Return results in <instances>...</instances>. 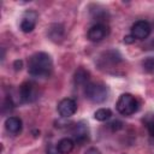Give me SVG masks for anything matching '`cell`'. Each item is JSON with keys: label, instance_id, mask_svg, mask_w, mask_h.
Returning a JSON list of instances; mask_svg holds the SVG:
<instances>
[{"label": "cell", "instance_id": "obj_3", "mask_svg": "<svg viewBox=\"0 0 154 154\" xmlns=\"http://www.w3.org/2000/svg\"><path fill=\"white\" fill-rule=\"evenodd\" d=\"M116 107L122 116H131L138 111V101L134 95L125 93L119 96Z\"/></svg>", "mask_w": 154, "mask_h": 154}, {"label": "cell", "instance_id": "obj_16", "mask_svg": "<svg viewBox=\"0 0 154 154\" xmlns=\"http://www.w3.org/2000/svg\"><path fill=\"white\" fill-rule=\"evenodd\" d=\"M108 125H109V128H111L113 131H118V130H120V129L123 128V123H122L120 120H113V122L109 123Z\"/></svg>", "mask_w": 154, "mask_h": 154}, {"label": "cell", "instance_id": "obj_2", "mask_svg": "<svg viewBox=\"0 0 154 154\" xmlns=\"http://www.w3.org/2000/svg\"><path fill=\"white\" fill-rule=\"evenodd\" d=\"M85 97L94 102V103H101L107 100L108 97V88L99 82H91L88 83L84 88Z\"/></svg>", "mask_w": 154, "mask_h": 154}, {"label": "cell", "instance_id": "obj_8", "mask_svg": "<svg viewBox=\"0 0 154 154\" xmlns=\"http://www.w3.org/2000/svg\"><path fill=\"white\" fill-rule=\"evenodd\" d=\"M109 34V29L106 24L103 23H96L94 24L89 30H88V38L91 41V42H99L101 40H103L107 35Z\"/></svg>", "mask_w": 154, "mask_h": 154}, {"label": "cell", "instance_id": "obj_9", "mask_svg": "<svg viewBox=\"0 0 154 154\" xmlns=\"http://www.w3.org/2000/svg\"><path fill=\"white\" fill-rule=\"evenodd\" d=\"M37 18H38V14H37L36 11L28 10L23 14V18H22V22H20V29H22V31L23 32H31L35 29Z\"/></svg>", "mask_w": 154, "mask_h": 154}, {"label": "cell", "instance_id": "obj_14", "mask_svg": "<svg viewBox=\"0 0 154 154\" xmlns=\"http://www.w3.org/2000/svg\"><path fill=\"white\" fill-rule=\"evenodd\" d=\"M142 66H143V70L146 72L153 73L154 72V58H147L146 60H143Z\"/></svg>", "mask_w": 154, "mask_h": 154}, {"label": "cell", "instance_id": "obj_10", "mask_svg": "<svg viewBox=\"0 0 154 154\" xmlns=\"http://www.w3.org/2000/svg\"><path fill=\"white\" fill-rule=\"evenodd\" d=\"M5 128L6 130L12 134V135H18L20 131H22V128H23V124H22V120L18 118V117H8L6 120H5Z\"/></svg>", "mask_w": 154, "mask_h": 154}, {"label": "cell", "instance_id": "obj_21", "mask_svg": "<svg viewBox=\"0 0 154 154\" xmlns=\"http://www.w3.org/2000/svg\"><path fill=\"white\" fill-rule=\"evenodd\" d=\"M146 48H147V49H154V37L146 45Z\"/></svg>", "mask_w": 154, "mask_h": 154}, {"label": "cell", "instance_id": "obj_11", "mask_svg": "<svg viewBox=\"0 0 154 154\" xmlns=\"http://www.w3.org/2000/svg\"><path fill=\"white\" fill-rule=\"evenodd\" d=\"M90 77V73L88 70H85L84 67H78L76 71H75V75H73V82L76 85H87L88 83V79Z\"/></svg>", "mask_w": 154, "mask_h": 154}, {"label": "cell", "instance_id": "obj_19", "mask_svg": "<svg viewBox=\"0 0 154 154\" xmlns=\"http://www.w3.org/2000/svg\"><path fill=\"white\" fill-rule=\"evenodd\" d=\"M135 40H136V38H135L131 34H130V35H126V36L124 37V42H125V43H128V45L134 43V42H135Z\"/></svg>", "mask_w": 154, "mask_h": 154}, {"label": "cell", "instance_id": "obj_17", "mask_svg": "<svg viewBox=\"0 0 154 154\" xmlns=\"http://www.w3.org/2000/svg\"><path fill=\"white\" fill-rule=\"evenodd\" d=\"M46 154H59L57 146H54V144H48V146H47V149H46Z\"/></svg>", "mask_w": 154, "mask_h": 154}, {"label": "cell", "instance_id": "obj_6", "mask_svg": "<svg viewBox=\"0 0 154 154\" xmlns=\"http://www.w3.org/2000/svg\"><path fill=\"white\" fill-rule=\"evenodd\" d=\"M72 137L75 143L77 144H84L85 142L89 141V128L88 124L84 122H79L76 125H73L72 129Z\"/></svg>", "mask_w": 154, "mask_h": 154}, {"label": "cell", "instance_id": "obj_15", "mask_svg": "<svg viewBox=\"0 0 154 154\" xmlns=\"http://www.w3.org/2000/svg\"><path fill=\"white\" fill-rule=\"evenodd\" d=\"M150 117V116H149ZM146 125L148 129V132L152 137H154V117H150V119H146Z\"/></svg>", "mask_w": 154, "mask_h": 154}, {"label": "cell", "instance_id": "obj_4", "mask_svg": "<svg viewBox=\"0 0 154 154\" xmlns=\"http://www.w3.org/2000/svg\"><path fill=\"white\" fill-rule=\"evenodd\" d=\"M19 97L22 102L31 103L38 99V89L37 85L32 82H24L19 87Z\"/></svg>", "mask_w": 154, "mask_h": 154}, {"label": "cell", "instance_id": "obj_12", "mask_svg": "<svg viewBox=\"0 0 154 154\" xmlns=\"http://www.w3.org/2000/svg\"><path fill=\"white\" fill-rule=\"evenodd\" d=\"M73 147H75V141L71 138H67V137L61 138L57 144L59 154H70L72 152Z\"/></svg>", "mask_w": 154, "mask_h": 154}, {"label": "cell", "instance_id": "obj_13", "mask_svg": "<svg viewBox=\"0 0 154 154\" xmlns=\"http://www.w3.org/2000/svg\"><path fill=\"white\" fill-rule=\"evenodd\" d=\"M112 117V111L109 108H99L94 113V118L99 122H105L108 120Z\"/></svg>", "mask_w": 154, "mask_h": 154}, {"label": "cell", "instance_id": "obj_7", "mask_svg": "<svg viewBox=\"0 0 154 154\" xmlns=\"http://www.w3.org/2000/svg\"><path fill=\"white\" fill-rule=\"evenodd\" d=\"M58 113L63 117V118H70L72 117L76 111H77V103L71 97H65L63 100H60V102L58 103Z\"/></svg>", "mask_w": 154, "mask_h": 154}, {"label": "cell", "instance_id": "obj_18", "mask_svg": "<svg viewBox=\"0 0 154 154\" xmlns=\"http://www.w3.org/2000/svg\"><path fill=\"white\" fill-rule=\"evenodd\" d=\"M84 154H101V152H100L97 148H95V147H90V148H88V149L85 150Z\"/></svg>", "mask_w": 154, "mask_h": 154}, {"label": "cell", "instance_id": "obj_20", "mask_svg": "<svg viewBox=\"0 0 154 154\" xmlns=\"http://www.w3.org/2000/svg\"><path fill=\"white\" fill-rule=\"evenodd\" d=\"M13 67H14L16 71L22 70V67H23V61H22V60H16V61L13 63Z\"/></svg>", "mask_w": 154, "mask_h": 154}, {"label": "cell", "instance_id": "obj_1", "mask_svg": "<svg viewBox=\"0 0 154 154\" xmlns=\"http://www.w3.org/2000/svg\"><path fill=\"white\" fill-rule=\"evenodd\" d=\"M53 71V61L49 54L45 52H37L29 58L28 72L32 77L46 78L49 77Z\"/></svg>", "mask_w": 154, "mask_h": 154}, {"label": "cell", "instance_id": "obj_5", "mask_svg": "<svg viewBox=\"0 0 154 154\" xmlns=\"http://www.w3.org/2000/svg\"><path fill=\"white\" fill-rule=\"evenodd\" d=\"M152 31V26L147 20H137L131 26V35L136 40H146Z\"/></svg>", "mask_w": 154, "mask_h": 154}]
</instances>
